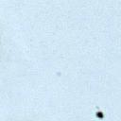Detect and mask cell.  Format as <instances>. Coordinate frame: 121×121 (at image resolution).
I'll return each instance as SVG.
<instances>
[{"instance_id":"1","label":"cell","mask_w":121,"mask_h":121,"mask_svg":"<svg viewBox=\"0 0 121 121\" xmlns=\"http://www.w3.org/2000/svg\"><path fill=\"white\" fill-rule=\"evenodd\" d=\"M1 50H2V40H1V35H0V54H1Z\"/></svg>"}]
</instances>
